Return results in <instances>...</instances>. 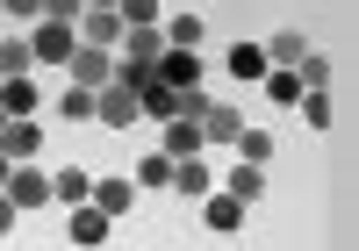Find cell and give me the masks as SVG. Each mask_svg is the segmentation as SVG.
<instances>
[{
  "label": "cell",
  "instance_id": "obj_2",
  "mask_svg": "<svg viewBox=\"0 0 359 251\" xmlns=\"http://www.w3.org/2000/svg\"><path fill=\"white\" fill-rule=\"evenodd\" d=\"M29 50H36V65H65V57L79 50V29L43 15V22H36V36H29Z\"/></svg>",
  "mask_w": 359,
  "mask_h": 251
},
{
  "label": "cell",
  "instance_id": "obj_1",
  "mask_svg": "<svg viewBox=\"0 0 359 251\" xmlns=\"http://www.w3.org/2000/svg\"><path fill=\"white\" fill-rule=\"evenodd\" d=\"M144 115V101L123 86V79H108V86H94V122H108V130H130V122Z\"/></svg>",
  "mask_w": 359,
  "mask_h": 251
},
{
  "label": "cell",
  "instance_id": "obj_27",
  "mask_svg": "<svg viewBox=\"0 0 359 251\" xmlns=\"http://www.w3.org/2000/svg\"><path fill=\"white\" fill-rule=\"evenodd\" d=\"M137 186H172V158H165V151L137 158Z\"/></svg>",
  "mask_w": 359,
  "mask_h": 251
},
{
  "label": "cell",
  "instance_id": "obj_29",
  "mask_svg": "<svg viewBox=\"0 0 359 251\" xmlns=\"http://www.w3.org/2000/svg\"><path fill=\"white\" fill-rule=\"evenodd\" d=\"M115 15H123V29H137V22H165L158 0H115Z\"/></svg>",
  "mask_w": 359,
  "mask_h": 251
},
{
  "label": "cell",
  "instance_id": "obj_8",
  "mask_svg": "<svg viewBox=\"0 0 359 251\" xmlns=\"http://www.w3.org/2000/svg\"><path fill=\"white\" fill-rule=\"evenodd\" d=\"M50 201H65V208L94 201V172H86V165H57V179H50Z\"/></svg>",
  "mask_w": 359,
  "mask_h": 251
},
{
  "label": "cell",
  "instance_id": "obj_33",
  "mask_svg": "<svg viewBox=\"0 0 359 251\" xmlns=\"http://www.w3.org/2000/svg\"><path fill=\"white\" fill-rule=\"evenodd\" d=\"M8 172H15V158H8V151H0V186H8Z\"/></svg>",
  "mask_w": 359,
  "mask_h": 251
},
{
  "label": "cell",
  "instance_id": "obj_11",
  "mask_svg": "<svg viewBox=\"0 0 359 251\" xmlns=\"http://www.w3.org/2000/svg\"><path fill=\"white\" fill-rule=\"evenodd\" d=\"M158 79H165V86H201V57H194V50H180V43H165Z\"/></svg>",
  "mask_w": 359,
  "mask_h": 251
},
{
  "label": "cell",
  "instance_id": "obj_9",
  "mask_svg": "<svg viewBox=\"0 0 359 251\" xmlns=\"http://www.w3.org/2000/svg\"><path fill=\"white\" fill-rule=\"evenodd\" d=\"M208 186H216V172L201 165V151H194V158H172V194H187V201H201Z\"/></svg>",
  "mask_w": 359,
  "mask_h": 251
},
{
  "label": "cell",
  "instance_id": "obj_14",
  "mask_svg": "<svg viewBox=\"0 0 359 251\" xmlns=\"http://www.w3.org/2000/svg\"><path fill=\"white\" fill-rule=\"evenodd\" d=\"M130 201H137V179H94V208L101 215H130Z\"/></svg>",
  "mask_w": 359,
  "mask_h": 251
},
{
  "label": "cell",
  "instance_id": "obj_25",
  "mask_svg": "<svg viewBox=\"0 0 359 251\" xmlns=\"http://www.w3.org/2000/svg\"><path fill=\"white\" fill-rule=\"evenodd\" d=\"M230 72L237 79H266V50L259 43H230Z\"/></svg>",
  "mask_w": 359,
  "mask_h": 251
},
{
  "label": "cell",
  "instance_id": "obj_20",
  "mask_svg": "<svg viewBox=\"0 0 359 251\" xmlns=\"http://www.w3.org/2000/svg\"><path fill=\"white\" fill-rule=\"evenodd\" d=\"M208 115V86H172V122H201Z\"/></svg>",
  "mask_w": 359,
  "mask_h": 251
},
{
  "label": "cell",
  "instance_id": "obj_30",
  "mask_svg": "<svg viewBox=\"0 0 359 251\" xmlns=\"http://www.w3.org/2000/svg\"><path fill=\"white\" fill-rule=\"evenodd\" d=\"M43 15H50V22H79L86 0H43Z\"/></svg>",
  "mask_w": 359,
  "mask_h": 251
},
{
  "label": "cell",
  "instance_id": "obj_26",
  "mask_svg": "<svg viewBox=\"0 0 359 251\" xmlns=\"http://www.w3.org/2000/svg\"><path fill=\"white\" fill-rule=\"evenodd\" d=\"M57 115H65V122H94V93H86V86H65V93H57Z\"/></svg>",
  "mask_w": 359,
  "mask_h": 251
},
{
  "label": "cell",
  "instance_id": "obj_34",
  "mask_svg": "<svg viewBox=\"0 0 359 251\" xmlns=\"http://www.w3.org/2000/svg\"><path fill=\"white\" fill-rule=\"evenodd\" d=\"M86 8H115V0H86Z\"/></svg>",
  "mask_w": 359,
  "mask_h": 251
},
{
  "label": "cell",
  "instance_id": "obj_15",
  "mask_svg": "<svg viewBox=\"0 0 359 251\" xmlns=\"http://www.w3.org/2000/svg\"><path fill=\"white\" fill-rule=\"evenodd\" d=\"M294 108H302V122H309V130H331V122H338V108H331V86H309Z\"/></svg>",
  "mask_w": 359,
  "mask_h": 251
},
{
  "label": "cell",
  "instance_id": "obj_24",
  "mask_svg": "<svg viewBox=\"0 0 359 251\" xmlns=\"http://www.w3.org/2000/svg\"><path fill=\"white\" fill-rule=\"evenodd\" d=\"M201 36H208V22H201V15H172V22H165V43H180V50H194Z\"/></svg>",
  "mask_w": 359,
  "mask_h": 251
},
{
  "label": "cell",
  "instance_id": "obj_22",
  "mask_svg": "<svg viewBox=\"0 0 359 251\" xmlns=\"http://www.w3.org/2000/svg\"><path fill=\"white\" fill-rule=\"evenodd\" d=\"M115 79H123L130 93H144V86L158 79V65H151V57H115Z\"/></svg>",
  "mask_w": 359,
  "mask_h": 251
},
{
  "label": "cell",
  "instance_id": "obj_19",
  "mask_svg": "<svg viewBox=\"0 0 359 251\" xmlns=\"http://www.w3.org/2000/svg\"><path fill=\"white\" fill-rule=\"evenodd\" d=\"M201 151V122H165V158H194Z\"/></svg>",
  "mask_w": 359,
  "mask_h": 251
},
{
  "label": "cell",
  "instance_id": "obj_17",
  "mask_svg": "<svg viewBox=\"0 0 359 251\" xmlns=\"http://www.w3.org/2000/svg\"><path fill=\"white\" fill-rule=\"evenodd\" d=\"M266 93H273V108H294V101H302V79H294V65H266Z\"/></svg>",
  "mask_w": 359,
  "mask_h": 251
},
{
  "label": "cell",
  "instance_id": "obj_10",
  "mask_svg": "<svg viewBox=\"0 0 359 251\" xmlns=\"http://www.w3.org/2000/svg\"><path fill=\"white\" fill-rule=\"evenodd\" d=\"M123 57H165V22H137V29H123Z\"/></svg>",
  "mask_w": 359,
  "mask_h": 251
},
{
  "label": "cell",
  "instance_id": "obj_18",
  "mask_svg": "<svg viewBox=\"0 0 359 251\" xmlns=\"http://www.w3.org/2000/svg\"><path fill=\"white\" fill-rule=\"evenodd\" d=\"M230 194H237V201H259V194H266V165L237 158V165H230Z\"/></svg>",
  "mask_w": 359,
  "mask_h": 251
},
{
  "label": "cell",
  "instance_id": "obj_32",
  "mask_svg": "<svg viewBox=\"0 0 359 251\" xmlns=\"http://www.w3.org/2000/svg\"><path fill=\"white\" fill-rule=\"evenodd\" d=\"M15 215H22V208L8 201V186H0V237H8V230H15Z\"/></svg>",
  "mask_w": 359,
  "mask_h": 251
},
{
  "label": "cell",
  "instance_id": "obj_13",
  "mask_svg": "<svg viewBox=\"0 0 359 251\" xmlns=\"http://www.w3.org/2000/svg\"><path fill=\"white\" fill-rule=\"evenodd\" d=\"M108 230H115V215H101L94 201L72 208V244H108Z\"/></svg>",
  "mask_w": 359,
  "mask_h": 251
},
{
  "label": "cell",
  "instance_id": "obj_5",
  "mask_svg": "<svg viewBox=\"0 0 359 251\" xmlns=\"http://www.w3.org/2000/svg\"><path fill=\"white\" fill-rule=\"evenodd\" d=\"M8 201H15V208H43V201H50V172H36V165L22 158V165L8 172Z\"/></svg>",
  "mask_w": 359,
  "mask_h": 251
},
{
  "label": "cell",
  "instance_id": "obj_16",
  "mask_svg": "<svg viewBox=\"0 0 359 251\" xmlns=\"http://www.w3.org/2000/svg\"><path fill=\"white\" fill-rule=\"evenodd\" d=\"M29 65H36L29 36H8V43H0V79H29Z\"/></svg>",
  "mask_w": 359,
  "mask_h": 251
},
{
  "label": "cell",
  "instance_id": "obj_28",
  "mask_svg": "<svg viewBox=\"0 0 359 251\" xmlns=\"http://www.w3.org/2000/svg\"><path fill=\"white\" fill-rule=\"evenodd\" d=\"M237 158L266 165V158H273V137H266V130H237Z\"/></svg>",
  "mask_w": 359,
  "mask_h": 251
},
{
  "label": "cell",
  "instance_id": "obj_12",
  "mask_svg": "<svg viewBox=\"0 0 359 251\" xmlns=\"http://www.w3.org/2000/svg\"><path fill=\"white\" fill-rule=\"evenodd\" d=\"M237 130H245V115L223 108V101H208V115H201V144H237Z\"/></svg>",
  "mask_w": 359,
  "mask_h": 251
},
{
  "label": "cell",
  "instance_id": "obj_7",
  "mask_svg": "<svg viewBox=\"0 0 359 251\" xmlns=\"http://www.w3.org/2000/svg\"><path fill=\"white\" fill-rule=\"evenodd\" d=\"M201 215H208V230H245V201H237V194H216V186H208V194H201Z\"/></svg>",
  "mask_w": 359,
  "mask_h": 251
},
{
  "label": "cell",
  "instance_id": "obj_6",
  "mask_svg": "<svg viewBox=\"0 0 359 251\" xmlns=\"http://www.w3.org/2000/svg\"><path fill=\"white\" fill-rule=\"evenodd\" d=\"M0 151H8L15 165H22V158H36V151H43V130H36L29 115H8V130H0Z\"/></svg>",
  "mask_w": 359,
  "mask_h": 251
},
{
  "label": "cell",
  "instance_id": "obj_4",
  "mask_svg": "<svg viewBox=\"0 0 359 251\" xmlns=\"http://www.w3.org/2000/svg\"><path fill=\"white\" fill-rule=\"evenodd\" d=\"M72 29H79V43H94V50H115V43H123V15H115V8H86Z\"/></svg>",
  "mask_w": 359,
  "mask_h": 251
},
{
  "label": "cell",
  "instance_id": "obj_3",
  "mask_svg": "<svg viewBox=\"0 0 359 251\" xmlns=\"http://www.w3.org/2000/svg\"><path fill=\"white\" fill-rule=\"evenodd\" d=\"M65 79L94 93V86H108V79H115V57H108V50H94V43H79V50L65 57Z\"/></svg>",
  "mask_w": 359,
  "mask_h": 251
},
{
  "label": "cell",
  "instance_id": "obj_21",
  "mask_svg": "<svg viewBox=\"0 0 359 251\" xmlns=\"http://www.w3.org/2000/svg\"><path fill=\"white\" fill-rule=\"evenodd\" d=\"M0 108L8 115H36V86L29 79H0Z\"/></svg>",
  "mask_w": 359,
  "mask_h": 251
},
{
  "label": "cell",
  "instance_id": "obj_23",
  "mask_svg": "<svg viewBox=\"0 0 359 251\" xmlns=\"http://www.w3.org/2000/svg\"><path fill=\"white\" fill-rule=\"evenodd\" d=\"M259 50H266V65H294V57L309 50V36H294V29H280V36H273V43H259Z\"/></svg>",
  "mask_w": 359,
  "mask_h": 251
},
{
  "label": "cell",
  "instance_id": "obj_31",
  "mask_svg": "<svg viewBox=\"0 0 359 251\" xmlns=\"http://www.w3.org/2000/svg\"><path fill=\"white\" fill-rule=\"evenodd\" d=\"M0 15H15V22H29V15H43V0H0Z\"/></svg>",
  "mask_w": 359,
  "mask_h": 251
},
{
  "label": "cell",
  "instance_id": "obj_35",
  "mask_svg": "<svg viewBox=\"0 0 359 251\" xmlns=\"http://www.w3.org/2000/svg\"><path fill=\"white\" fill-rule=\"evenodd\" d=\"M0 130H8V108H0Z\"/></svg>",
  "mask_w": 359,
  "mask_h": 251
}]
</instances>
